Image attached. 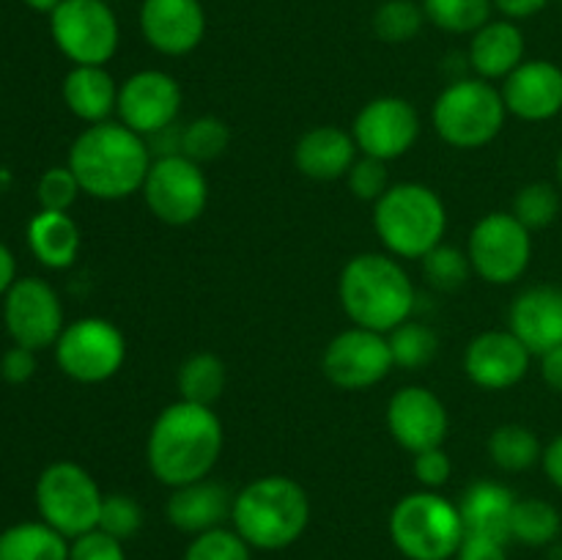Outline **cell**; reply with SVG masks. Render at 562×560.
Segmentation results:
<instances>
[{
    "mask_svg": "<svg viewBox=\"0 0 562 560\" xmlns=\"http://www.w3.org/2000/svg\"><path fill=\"white\" fill-rule=\"evenodd\" d=\"M541 464H543V472H547V478L552 481V486H558L562 492V432L547 445V448H543Z\"/></svg>",
    "mask_w": 562,
    "mask_h": 560,
    "instance_id": "47",
    "label": "cell"
},
{
    "mask_svg": "<svg viewBox=\"0 0 562 560\" xmlns=\"http://www.w3.org/2000/svg\"><path fill=\"white\" fill-rule=\"evenodd\" d=\"M64 102L80 121L102 124L119 108V86L104 66H71L64 77Z\"/></svg>",
    "mask_w": 562,
    "mask_h": 560,
    "instance_id": "26",
    "label": "cell"
},
{
    "mask_svg": "<svg viewBox=\"0 0 562 560\" xmlns=\"http://www.w3.org/2000/svg\"><path fill=\"white\" fill-rule=\"evenodd\" d=\"M516 494L497 481H475L459 500V514L467 536H483L492 541H510V516Z\"/></svg>",
    "mask_w": 562,
    "mask_h": 560,
    "instance_id": "25",
    "label": "cell"
},
{
    "mask_svg": "<svg viewBox=\"0 0 562 560\" xmlns=\"http://www.w3.org/2000/svg\"><path fill=\"white\" fill-rule=\"evenodd\" d=\"M530 349L510 329H486L464 351V371L481 390L516 388L530 371Z\"/></svg>",
    "mask_w": 562,
    "mask_h": 560,
    "instance_id": "18",
    "label": "cell"
},
{
    "mask_svg": "<svg viewBox=\"0 0 562 560\" xmlns=\"http://www.w3.org/2000/svg\"><path fill=\"white\" fill-rule=\"evenodd\" d=\"M456 560H508V555H505V544L483 536H464Z\"/></svg>",
    "mask_w": 562,
    "mask_h": 560,
    "instance_id": "45",
    "label": "cell"
},
{
    "mask_svg": "<svg viewBox=\"0 0 562 560\" xmlns=\"http://www.w3.org/2000/svg\"><path fill=\"white\" fill-rule=\"evenodd\" d=\"M344 313L355 327L387 335L415 311V283L390 253H360L349 258L338 280Z\"/></svg>",
    "mask_w": 562,
    "mask_h": 560,
    "instance_id": "3",
    "label": "cell"
},
{
    "mask_svg": "<svg viewBox=\"0 0 562 560\" xmlns=\"http://www.w3.org/2000/svg\"><path fill=\"white\" fill-rule=\"evenodd\" d=\"M346 181H349V190L355 192V198L368 203H376L384 192L390 190V170L384 159L376 157H357L355 165L346 173Z\"/></svg>",
    "mask_w": 562,
    "mask_h": 560,
    "instance_id": "40",
    "label": "cell"
},
{
    "mask_svg": "<svg viewBox=\"0 0 562 560\" xmlns=\"http://www.w3.org/2000/svg\"><path fill=\"white\" fill-rule=\"evenodd\" d=\"M510 333L530 349L547 355L562 344V289L560 285H530L514 300L508 313Z\"/></svg>",
    "mask_w": 562,
    "mask_h": 560,
    "instance_id": "21",
    "label": "cell"
},
{
    "mask_svg": "<svg viewBox=\"0 0 562 560\" xmlns=\"http://www.w3.org/2000/svg\"><path fill=\"white\" fill-rule=\"evenodd\" d=\"M0 560H69V538L47 522H20L0 533Z\"/></svg>",
    "mask_w": 562,
    "mask_h": 560,
    "instance_id": "28",
    "label": "cell"
},
{
    "mask_svg": "<svg viewBox=\"0 0 562 560\" xmlns=\"http://www.w3.org/2000/svg\"><path fill=\"white\" fill-rule=\"evenodd\" d=\"M80 192H82L80 181L75 179L69 165L44 170V176L38 179V187H36L38 206L49 209V212H69V206L77 201Z\"/></svg>",
    "mask_w": 562,
    "mask_h": 560,
    "instance_id": "41",
    "label": "cell"
},
{
    "mask_svg": "<svg viewBox=\"0 0 562 560\" xmlns=\"http://www.w3.org/2000/svg\"><path fill=\"white\" fill-rule=\"evenodd\" d=\"M562 530V516L552 503L541 497L516 500L510 516V541H521L527 547H549L558 541Z\"/></svg>",
    "mask_w": 562,
    "mask_h": 560,
    "instance_id": "31",
    "label": "cell"
},
{
    "mask_svg": "<svg viewBox=\"0 0 562 560\" xmlns=\"http://www.w3.org/2000/svg\"><path fill=\"white\" fill-rule=\"evenodd\" d=\"M412 472H415L417 483H420L423 489L437 492V489H442L445 483L450 481V475H453V461H450V456L445 453V448L439 445V448H428L415 453V459H412Z\"/></svg>",
    "mask_w": 562,
    "mask_h": 560,
    "instance_id": "43",
    "label": "cell"
},
{
    "mask_svg": "<svg viewBox=\"0 0 562 560\" xmlns=\"http://www.w3.org/2000/svg\"><path fill=\"white\" fill-rule=\"evenodd\" d=\"M357 143L344 126H313L296 141L294 165L302 176L313 181L344 179L357 159Z\"/></svg>",
    "mask_w": 562,
    "mask_h": 560,
    "instance_id": "23",
    "label": "cell"
},
{
    "mask_svg": "<svg viewBox=\"0 0 562 560\" xmlns=\"http://www.w3.org/2000/svg\"><path fill=\"white\" fill-rule=\"evenodd\" d=\"M55 360L69 379L99 384L113 379L126 360V338L110 318L86 316L66 324L55 340Z\"/></svg>",
    "mask_w": 562,
    "mask_h": 560,
    "instance_id": "10",
    "label": "cell"
},
{
    "mask_svg": "<svg viewBox=\"0 0 562 560\" xmlns=\"http://www.w3.org/2000/svg\"><path fill=\"white\" fill-rule=\"evenodd\" d=\"M33 373H36V351L33 349L14 344L0 357V377L9 384H25Z\"/></svg>",
    "mask_w": 562,
    "mask_h": 560,
    "instance_id": "44",
    "label": "cell"
},
{
    "mask_svg": "<svg viewBox=\"0 0 562 560\" xmlns=\"http://www.w3.org/2000/svg\"><path fill=\"white\" fill-rule=\"evenodd\" d=\"M373 228L395 258H423L442 245L448 209L426 184L401 181L373 203Z\"/></svg>",
    "mask_w": 562,
    "mask_h": 560,
    "instance_id": "5",
    "label": "cell"
},
{
    "mask_svg": "<svg viewBox=\"0 0 562 560\" xmlns=\"http://www.w3.org/2000/svg\"><path fill=\"white\" fill-rule=\"evenodd\" d=\"M58 3L60 0H25V5H31L33 11H47V14H53Z\"/></svg>",
    "mask_w": 562,
    "mask_h": 560,
    "instance_id": "50",
    "label": "cell"
},
{
    "mask_svg": "<svg viewBox=\"0 0 562 560\" xmlns=\"http://www.w3.org/2000/svg\"><path fill=\"white\" fill-rule=\"evenodd\" d=\"M80 228L69 212L42 209L27 223V247L47 269H69L80 256Z\"/></svg>",
    "mask_w": 562,
    "mask_h": 560,
    "instance_id": "27",
    "label": "cell"
},
{
    "mask_svg": "<svg viewBox=\"0 0 562 560\" xmlns=\"http://www.w3.org/2000/svg\"><path fill=\"white\" fill-rule=\"evenodd\" d=\"M554 173H558V184L562 187V148L558 154V163H554Z\"/></svg>",
    "mask_w": 562,
    "mask_h": 560,
    "instance_id": "51",
    "label": "cell"
},
{
    "mask_svg": "<svg viewBox=\"0 0 562 560\" xmlns=\"http://www.w3.org/2000/svg\"><path fill=\"white\" fill-rule=\"evenodd\" d=\"M426 11L415 0H384L373 14V33L387 44H406L420 33Z\"/></svg>",
    "mask_w": 562,
    "mask_h": 560,
    "instance_id": "36",
    "label": "cell"
},
{
    "mask_svg": "<svg viewBox=\"0 0 562 560\" xmlns=\"http://www.w3.org/2000/svg\"><path fill=\"white\" fill-rule=\"evenodd\" d=\"M420 261L426 280L439 291L461 289L472 275L470 256H467L464 250H459V247L437 245L431 253H426Z\"/></svg>",
    "mask_w": 562,
    "mask_h": 560,
    "instance_id": "37",
    "label": "cell"
},
{
    "mask_svg": "<svg viewBox=\"0 0 562 560\" xmlns=\"http://www.w3.org/2000/svg\"><path fill=\"white\" fill-rule=\"evenodd\" d=\"M181 110V86L159 69H143L119 86V121L143 137L173 126Z\"/></svg>",
    "mask_w": 562,
    "mask_h": 560,
    "instance_id": "16",
    "label": "cell"
},
{
    "mask_svg": "<svg viewBox=\"0 0 562 560\" xmlns=\"http://www.w3.org/2000/svg\"><path fill=\"white\" fill-rule=\"evenodd\" d=\"M494 9L505 16V20H530V16L541 14L547 9L549 0H492Z\"/></svg>",
    "mask_w": 562,
    "mask_h": 560,
    "instance_id": "46",
    "label": "cell"
},
{
    "mask_svg": "<svg viewBox=\"0 0 562 560\" xmlns=\"http://www.w3.org/2000/svg\"><path fill=\"white\" fill-rule=\"evenodd\" d=\"M154 154L146 137L121 121L91 124L69 148V168L80 190L97 201H124L143 190Z\"/></svg>",
    "mask_w": 562,
    "mask_h": 560,
    "instance_id": "2",
    "label": "cell"
},
{
    "mask_svg": "<svg viewBox=\"0 0 562 560\" xmlns=\"http://www.w3.org/2000/svg\"><path fill=\"white\" fill-rule=\"evenodd\" d=\"M5 333L16 346L42 351L64 333V305L47 280L20 278L3 296Z\"/></svg>",
    "mask_w": 562,
    "mask_h": 560,
    "instance_id": "13",
    "label": "cell"
},
{
    "mask_svg": "<svg viewBox=\"0 0 562 560\" xmlns=\"http://www.w3.org/2000/svg\"><path fill=\"white\" fill-rule=\"evenodd\" d=\"M69 560H126L124 541L97 527V530L71 538Z\"/></svg>",
    "mask_w": 562,
    "mask_h": 560,
    "instance_id": "42",
    "label": "cell"
},
{
    "mask_svg": "<svg viewBox=\"0 0 562 560\" xmlns=\"http://www.w3.org/2000/svg\"><path fill=\"white\" fill-rule=\"evenodd\" d=\"M387 335L366 327H349L335 335L322 357L324 377L340 390H366L382 382L393 368Z\"/></svg>",
    "mask_w": 562,
    "mask_h": 560,
    "instance_id": "14",
    "label": "cell"
},
{
    "mask_svg": "<svg viewBox=\"0 0 562 560\" xmlns=\"http://www.w3.org/2000/svg\"><path fill=\"white\" fill-rule=\"evenodd\" d=\"M525 33L514 20H488L472 33L467 60L481 80H505L525 64Z\"/></svg>",
    "mask_w": 562,
    "mask_h": 560,
    "instance_id": "24",
    "label": "cell"
},
{
    "mask_svg": "<svg viewBox=\"0 0 562 560\" xmlns=\"http://www.w3.org/2000/svg\"><path fill=\"white\" fill-rule=\"evenodd\" d=\"M541 377L554 393L562 395V344L541 355Z\"/></svg>",
    "mask_w": 562,
    "mask_h": 560,
    "instance_id": "48",
    "label": "cell"
},
{
    "mask_svg": "<svg viewBox=\"0 0 562 560\" xmlns=\"http://www.w3.org/2000/svg\"><path fill=\"white\" fill-rule=\"evenodd\" d=\"M488 456L499 470L521 472L541 461L543 445L532 428L521 423H503L488 437Z\"/></svg>",
    "mask_w": 562,
    "mask_h": 560,
    "instance_id": "29",
    "label": "cell"
},
{
    "mask_svg": "<svg viewBox=\"0 0 562 560\" xmlns=\"http://www.w3.org/2000/svg\"><path fill=\"white\" fill-rule=\"evenodd\" d=\"M143 527V508L135 497L130 494H104L102 514H99V530L108 536L126 541V538L137 536Z\"/></svg>",
    "mask_w": 562,
    "mask_h": 560,
    "instance_id": "39",
    "label": "cell"
},
{
    "mask_svg": "<svg viewBox=\"0 0 562 560\" xmlns=\"http://www.w3.org/2000/svg\"><path fill=\"white\" fill-rule=\"evenodd\" d=\"M357 148L366 157L390 163L409 152L420 137V115L404 97H376L357 113L351 126Z\"/></svg>",
    "mask_w": 562,
    "mask_h": 560,
    "instance_id": "15",
    "label": "cell"
},
{
    "mask_svg": "<svg viewBox=\"0 0 562 560\" xmlns=\"http://www.w3.org/2000/svg\"><path fill=\"white\" fill-rule=\"evenodd\" d=\"M231 511H234V494L212 478L176 486L165 503V516L170 525L190 536L223 527V522L231 519Z\"/></svg>",
    "mask_w": 562,
    "mask_h": 560,
    "instance_id": "22",
    "label": "cell"
},
{
    "mask_svg": "<svg viewBox=\"0 0 562 560\" xmlns=\"http://www.w3.org/2000/svg\"><path fill=\"white\" fill-rule=\"evenodd\" d=\"M387 428L395 443L412 456L420 450L439 448L448 437L450 417L442 399L420 384H406L390 399Z\"/></svg>",
    "mask_w": 562,
    "mask_h": 560,
    "instance_id": "17",
    "label": "cell"
},
{
    "mask_svg": "<svg viewBox=\"0 0 562 560\" xmlns=\"http://www.w3.org/2000/svg\"><path fill=\"white\" fill-rule=\"evenodd\" d=\"M464 536L459 505L431 489L401 497L390 514V538L409 560L456 558Z\"/></svg>",
    "mask_w": 562,
    "mask_h": 560,
    "instance_id": "6",
    "label": "cell"
},
{
    "mask_svg": "<svg viewBox=\"0 0 562 560\" xmlns=\"http://www.w3.org/2000/svg\"><path fill=\"white\" fill-rule=\"evenodd\" d=\"M140 33L148 47L179 58L206 36V11L201 0H143Z\"/></svg>",
    "mask_w": 562,
    "mask_h": 560,
    "instance_id": "19",
    "label": "cell"
},
{
    "mask_svg": "<svg viewBox=\"0 0 562 560\" xmlns=\"http://www.w3.org/2000/svg\"><path fill=\"white\" fill-rule=\"evenodd\" d=\"M499 91L508 113L521 121H549L562 113V69L552 60H525Z\"/></svg>",
    "mask_w": 562,
    "mask_h": 560,
    "instance_id": "20",
    "label": "cell"
},
{
    "mask_svg": "<svg viewBox=\"0 0 562 560\" xmlns=\"http://www.w3.org/2000/svg\"><path fill=\"white\" fill-rule=\"evenodd\" d=\"M223 423L212 406L173 401L151 423L146 461L165 486H187L212 475L223 453Z\"/></svg>",
    "mask_w": 562,
    "mask_h": 560,
    "instance_id": "1",
    "label": "cell"
},
{
    "mask_svg": "<svg viewBox=\"0 0 562 560\" xmlns=\"http://www.w3.org/2000/svg\"><path fill=\"white\" fill-rule=\"evenodd\" d=\"M179 393L184 401L201 406H214L225 390V362L212 351L190 355L179 368Z\"/></svg>",
    "mask_w": 562,
    "mask_h": 560,
    "instance_id": "30",
    "label": "cell"
},
{
    "mask_svg": "<svg viewBox=\"0 0 562 560\" xmlns=\"http://www.w3.org/2000/svg\"><path fill=\"white\" fill-rule=\"evenodd\" d=\"M140 192L154 217L176 228L195 223L209 203L206 176L184 154L154 157Z\"/></svg>",
    "mask_w": 562,
    "mask_h": 560,
    "instance_id": "12",
    "label": "cell"
},
{
    "mask_svg": "<svg viewBox=\"0 0 562 560\" xmlns=\"http://www.w3.org/2000/svg\"><path fill=\"white\" fill-rule=\"evenodd\" d=\"M250 544L228 527H214V530L192 536L187 547L184 560H252Z\"/></svg>",
    "mask_w": 562,
    "mask_h": 560,
    "instance_id": "38",
    "label": "cell"
},
{
    "mask_svg": "<svg viewBox=\"0 0 562 560\" xmlns=\"http://www.w3.org/2000/svg\"><path fill=\"white\" fill-rule=\"evenodd\" d=\"M426 20L448 33H475L492 20V0H423Z\"/></svg>",
    "mask_w": 562,
    "mask_h": 560,
    "instance_id": "33",
    "label": "cell"
},
{
    "mask_svg": "<svg viewBox=\"0 0 562 560\" xmlns=\"http://www.w3.org/2000/svg\"><path fill=\"white\" fill-rule=\"evenodd\" d=\"M231 522L252 549L278 552L300 541L307 530L311 500L294 478L263 475L236 494Z\"/></svg>",
    "mask_w": 562,
    "mask_h": 560,
    "instance_id": "4",
    "label": "cell"
},
{
    "mask_svg": "<svg viewBox=\"0 0 562 560\" xmlns=\"http://www.w3.org/2000/svg\"><path fill=\"white\" fill-rule=\"evenodd\" d=\"M108 3H110V0H108Z\"/></svg>",
    "mask_w": 562,
    "mask_h": 560,
    "instance_id": "53",
    "label": "cell"
},
{
    "mask_svg": "<svg viewBox=\"0 0 562 560\" xmlns=\"http://www.w3.org/2000/svg\"><path fill=\"white\" fill-rule=\"evenodd\" d=\"M387 344L390 351H393V362L398 368H404V371H420L439 351L437 333L428 324L412 322V318H406L404 324L390 329Z\"/></svg>",
    "mask_w": 562,
    "mask_h": 560,
    "instance_id": "32",
    "label": "cell"
},
{
    "mask_svg": "<svg viewBox=\"0 0 562 560\" xmlns=\"http://www.w3.org/2000/svg\"><path fill=\"white\" fill-rule=\"evenodd\" d=\"M560 3H562V0H560Z\"/></svg>",
    "mask_w": 562,
    "mask_h": 560,
    "instance_id": "52",
    "label": "cell"
},
{
    "mask_svg": "<svg viewBox=\"0 0 562 560\" xmlns=\"http://www.w3.org/2000/svg\"><path fill=\"white\" fill-rule=\"evenodd\" d=\"M16 280V261H14V253L0 242V296H5V291L14 285Z\"/></svg>",
    "mask_w": 562,
    "mask_h": 560,
    "instance_id": "49",
    "label": "cell"
},
{
    "mask_svg": "<svg viewBox=\"0 0 562 560\" xmlns=\"http://www.w3.org/2000/svg\"><path fill=\"white\" fill-rule=\"evenodd\" d=\"M231 146V130L217 115H201L181 126V154L192 163L203 165L223 157L225 148Z\"/></svg>",
    "mask_w": 562,
    "mask_h": 560,
    "instance_id": "34",
    "label": "cell"
},
{
    "mask_svg": "<svg viewBox=\"0 0 562 560\" xmlns=\"http://www.w3.org/2000/svg\"><path fill=\"white\" fill-rule=\"evenodd\" d=\"M49 33L75 66H104L121 42L119 16L108 0H60L49 14Z\"/></svg>",
    "mask_w": 562,
    "mask_h": 560,
    "instance_id": "9",
    "label": "cell"
},
{
    "mask_svg": "<svg viewBox=\"0 0 562 560\" xmlns=\"http://www.w3.org/2000/svg\"><path fill=\"white\" fill-rule=\"evenodd\" d=\"M532 231L510 212H488L470 231L472 272L492 285H510L527 272L532 258Z\"/></svg>",
    "mask_w": 562,
    "mask_h": 560,
    "instance_id": "11",
    "label": "cell"
},
{
    "mask_svg": "<svg viewBox=\"0 0 562 560\" xmlns=\"http://www.w3.org/2000/svg\"><path fill=\"white\" fill-rule=\"evenodd\" d=\"M102 489L86 467L75 461H55L36 481V508L42 522L66 538H77L99 527Z\"/></svg>",
    "mask_w": 562,
    "mask_h": 560,
    "instance_id": "8",
    "label": "cell"
},
{
    "mask_svg": "<svg viewBox=\"0 0 562 560\" xmlns=\"http://www.w3.org/2000/svg\"><path fill=\"white\" fill-rule=\"evenodd\" d=\"M508 108L499 88L481 77L453 80L437 97L431 121L437 135L453 148H483L503 132Z\"/></svg>",
    "mask_w": 562,
    "mask_h": 560,
    "instance_id": "7",
    "label": "cell"
},
{
    "mask_svg": "<svg viewBox=\"0 0 562 560\" xmlns=\"http://www.w3.org/2000/svg\"><path fill=\"white\" fill-rule=\"evenodd\" d=\"M510 214L525 225L527 231H541L558 220L560 214V190L549 181H532L514 195Z\"/></svg>",
    "mask_w": 562,
    "mask_h": 560,
    "instance_id": "35",
    "label": "cell"
}]
</instances>
